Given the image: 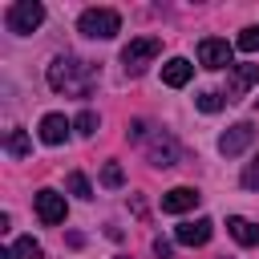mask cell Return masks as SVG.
<instances>
[{"mask_svg":"<svg viewBox=\"0 0 259 259\" xmlns=\"http://www.w3.org/2000/svg\"><path fill=\"white\" fill-rule=\"evenodd\" d=\"M210 235H214V223L210 219H194V223H182L174 231V239L182 247H202V243H210Z\"/></svg>","mask_w":259,"mask_h":259,"instance_id":"obj_10","label":"cell"},{"mask_svg":"<svg viewBox=\"0 0 259 259\" xmlns=\"http://www.w3.org/2000/svg\"><path fill=\"white\" fill-rule=\"evenodd\" d=\"M198 65L202 69H231V45L219 40V36L198 40Z\"/></svg>","mask_w":259,"mask_h":259,"instance_id":"obj_8","label":"cell"},{"mask_svg":"<svg viewBox=\"0 0 259 259\" xmlns=\"http://www.w3.org/2000/svg\"><path fill=\"white\" fill-rule=\"evenodd\" d=\"M12 251H16V259H40L45 251H40V243L32 239V235H20L16 243H12Z\"/></svg>","mask_w":259,"mask_h":259,"instance_id":"obj_15","label":"cell"},{"mask_svg":"<svg viewBox=\"0 0 259 259\" xmlns=\"http://www.w3.org/2000/svg\"><path fill=\"white\" fill-rule=\"evenodd\" d=\"M130 138L146 146V154H150V162H154V166H174V162H178V154H182V150H178V142H174L170 134L154 130L150 121H134V125H130Z\"/></svg>","mask_w":259,"mask_h":259,"instance_id":"obj_2","label":"cell"},{"mask_svg":"<svg viewBox=\"0 0 259 259\" xmlns=\"http://www.w3.org/2000/svg\"><path fill=\"white\" fill-rule=\"evenodd\" d=\"M69 130H73V125L65 121V113H45V117H40V142H45V146H61V142L69 138Z\"/></svg>","mask_w":259,"mask_h":259,"instance_id":"obj_11","label":"cell"},{"mask_svg":"<svg viewBox=\"0 0 259 259\" xmlns=\"http://www.w3.org/2000/svg\"><path fill=\"white\" fill-rule=\"evenodd\" d=\"M4 150H8L12 158H24V154H28V138H24V130H12V134L4 138Z\"/></svg>","mask_w":259,"mask_h":259,"instance_id":"obj_18","label":"cell"},{"mask_svg":"<svg viewBox=\"0 0 259 259\" xmlns=\"http://www.w3.org/2000/svg\"><path fill=\"white\" fill-rule=\"evenodd\" d=\"M255 77H259V65H243V69H235V73H231V81H227V101H235V97H239Z\"/></svg>","mask_w":259,"mask_h":259,"instance_id":"obj_14","label":"cell"},{"mask_svg":"<svg viewBox=\"0 0 259 259\" xmlns=\"http://www.w3.org/2000/svg\"><path fill=\"white\" fill-rule=\"evenodd\" d=\"M121 182H125V174H121V166H117V162H105V166H101V186H109V190H117Z\"/></svg>","mask_w":259,"mask_h":259,"instance_id":"obj_20","label":"cell"},{"mask_svg":"<svg viewBox=\"0 0 259 259\" xmlns=\"http://www.w3.org/2000/svg\"><path fill=\"white\" fill-rule=\"evenodd\" d=\"M0 259H16V251H0Z\"/></svg>","mask_w":259,"mask_h":259,"instance_id":"obj_24","label":"cell"},{"mask_svg":"<svg viewBox=\"0 0 259 259\" xmlns=\"http://www.w3.org/2000/svg\"><path fill=\"white\" fill-rule=\"evenodd\" d=\"M32 206H36V219H40L45 227L65 223V214H69L65 194H57V190H36V194H32Z\"/></svg>","mask_w":259,"mask_h":259,"instance_id":"obj_6","label":"cell"},{"mask_svg":"<svg viewBox=\"0 0 259 259\" xmlns=\"http://www.w3.org/2000/svg\"><path fill=\"white\" fill-rule=\"evenodd\" d=\"M194 105H198L202 113H219V109L227 105V97H223V93H214V89H206V93H198V97H194Z\"/></svg>","mask_w":259,"mask_h":259,"instance_id":"obj_16","label":"cell"},{"mask_svg":"<svg viewBox=\"0 0 259 259\" xmlns=\"http://www.w3.org/2000/svg\"><path fill=\"white\" fill-rule=\"evenodd\" d=\"M190 77H194V65H190L186 57H170V61L162 65V81H166L170 89H182Z\"/></svg>","mask_w":259,"mask_h":259,"instance_id":"obj_12","label":"cell"},{"mask_svg":"<svg viewBox=\"0 0 259 259\" xmlns=\"http://www.w3.org/2000/svg\"><path fill=\"white\" fill-rule=\"evenodd\" d=\"M117 259H125V255H117Z\"/></svg>","mask_w":259,"mask_h":259,"instance_id":"obj_25","label":"cell"},{"mask_svg":"<svg viewBox=\"0 0 259 259\" xmlns=\"http://www.w3.org/2000/svg\"><path fill=\"white\" fill-rule=\"evenodd\" d=\"M77 28H81L89 40H109V36L121 32V16H117L113 8H85L81 20H77Z\"/></svg>","mask_w":259,"mask_h":259,"instance_id":"obj_3","label":"cell"},{"mask_svg":"<svg viewBox=\"0 0 259 259\" xmlns=\"http://www.w3.org/2000/svg\"><path fill=\"white\" fill-rule=\"evenodd\" d=\"M45 24V4H36V0H16L12 8H8V28L12 32H36Z\"/></svg>","mask_w":259,"mask_h":259,"instance_id":"obj_5","label":"cell"},{"mask_svg":"<svg viewBox=\"0 0 259 259\" xmlns=\"http://www.w3.org/2000/svg\"><path fill=\"white\" fill-rule=\"evenodd\" d=\"M97 81V65L93 61H81V57H57L49 65V85L57 93H73V97H89Z\"/></svg>","mask_w":259,"mask_h":259,"instance_id":"obj_1","label":"cell"},{"mask_svg":"<svg viewBox=\"0 0 259 259\" xmlns=\"http://www.w3.org/2000/svg\"><path fill=\"white\" fill-rule=\"evenodd\" d=\"M154 255H158V259H170V243H166V239H154Z\"/></svg>","mask_w":259,"mask_h":259,"instance_id":"obj_23","label":"cell"},{"mask_svg":"<svg viewBox=\"0 0 259 259\" xmlns=\"http://www.w3.org/2000/svg\"><path fill=\"white\" fill-rule=\"evenodd\" d=\"M227 231L235 235L239 247H255V243H259V227H255L251 219H243V214H231V219H227Z\"/></svg>","mask_w":259,"mask_h":259,"instance_id":"obj_13","label":"cell"},{"mask_svg":"<svg viewBox=\"0 0 259 259\" xmlns=\"http://www.w3.org/2000/svg\"><path fill=\"white\" fill-rule=\"evenodd\" d=\"M158 53H162V40H158V36H134V40L121 49V65H125V73L138 77V73H146V65H150Z\"/></svg>","mask_w":259,"mask_h":259,"instance_id":"obj_4","label":"cell"},{"mask_svg":"<svg viewBox=\"0 0 259 259\" xmlns=\"http://www.w3.org/2000/svg\"><path fill=\"white\" fill-rule=\"evenodd\" d=\"M243 186H247V190H259V158L243 166Z\"/></svg>","mask_w":259,"mask_h":259,"instance_id":"obj_22","label":"cell"},{"mask_svg":"<svg viewBox=\"0 0 259 259\" xmlns=\"http://www.w3.org/2000/svg\"><path fill=\"white\" fill-rule=\"evenodd\" d=\"M73 130H77L81 138H93V134H97V113H93V109H81V113L73 117Z\"/></svg>","mask_w":259,"mask_h":259,"instance_id":"obj_17","label":"cell"},{"mask_svg":"<svg viewBox=\"0 0 259 259\" xmlns=\"http://www.w3.org/2000/svg\"><path fill=\"white\" fill-rule=\"evenodd\" d=\"M251 142H255V125H251V121H235L227 134H219V154H223V158H235V154H243Z\"/></svg>","mask_w":259,"mask_h":259,"instance_id":"obj_7","label":"cell"},{"mask_svg":"<svg viewBox=\"0 0 259 259\" xmlns=\"http://www.w3.org/2000/svg\"><path fill=\"white\" fill-rule=\"evenodd\" d=\"M198 202H202V194H198L194 186H174V190L162 194V210H166V214H186V210H194Z\"/></svg>","mask_w":259,"mask_h":259,"instance_id":"obj_9","label":"cell"},{"mask_svg":"<svg viewBox=\"0 0 259 259\" xmlns=\"http://www.w3.org/2000/svg\"><path fill=\"white\" fill-rule=\"evenodd\" d=\"M235 49H239V53H259V24L243 28V32H239V40H235Z\"/></svg>","mask_w":259,"mask_h":259,"instance_id":"obj_19","label":"cell"},{"mask_svg":"<svg viewBox=\"0 0 259 259\" xmlns=\"http://www.w3.org/2000/svg\"><path fill=\"white\" fill-rule=\"evenodd\" d=\"M69 190H73L77 198H93V186H89V178H85V174H77V170L69 174Z\"/></svg>","mask_w":259,"mask_h":259,"instance_id":"obj_21","label":"cell"}]
</instances>
